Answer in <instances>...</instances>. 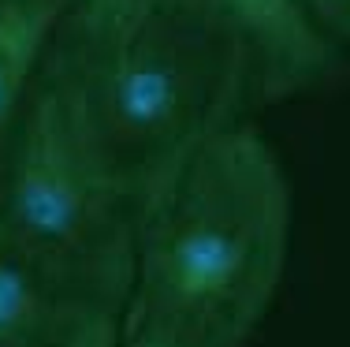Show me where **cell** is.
I'll return each mask as SVG.
<instances>
[{
    "mask_svg": "<svg viewBox=\"0 0 350 347\" xmlns=\"http://www.w3.org/2000/svg\"><path fill=\"white\" fill-rule=\"evenodd\" d=\"M291 187L250 123L220 131L135 205L123 347H246L280 292Z\"/></svg>",
    "mask_w": 350,
    "mask_h": 347,
    "instance_id": "obj_2",
    "label": "cell"
},
{
    "mask_svg": "<svg viewBox=\"0 0 350 347\" xmlns=\"http://www.w3.org/2000/svg\"><path fill=\"white\" fill-rule=\"evenodd\" d=\"M45 68L105 176L135 202L250 105L280 101L254 41L179 0H79Z\"/></svg>",
    "mask_w": 350,
    "mask_h": 347,
    "instance_id": "obj_1",
    "label": "cell"
},
{
    "mask_svg": "<svg viewBox=\"0 0 350 347\" xmlns=\"http://www.w3.org/2000/svg\"><path fill=\"white\" fill-rule=\"evenodd\" d=\"M224 15L254 41L276 97H291L321 79L336 49L310 27L298 0H179Z\"/></svg>",
    "mask_w": 350,
    "mask_h": 347,
    "instance_id": "obj_5",
    "label": "cell"
},
{
    "mask_svg": "<svg viewBox=\"0 0 350 347\" xmlns=\"http://www.w3.org/2000/svg\"><path fill=\"white\" fill-rule=\"evenodd\" d=\"M135 198L90 153L45 60L0 150V231L71 292L123 318Z\"/></svg>",
    "mask_w": 350,
    "mask_h": 347,
    "instance_id": "obj_3",
    "label": "cell"
},
{
    "mask_svg": "<svg viewBox=\"0 0 350 347\" xmlns=\"http://www.w3.org/2000/svg\"><path fill=\"white\" fill-rule=\"evenodd\" d=\"M49 41H53V30L0 19V150H4L15 120L34 90Z\"/></svg>",
    "mask_w": 350,
    "mask_h": 347,
    "instance_id": "obj_6",
    "label": "cell"
},
{
    "mask_svg": "<svg viewBox=\"0 0 350 347\" xmlns=\"http://www.w3.org/2000/svg\"><path fill=\"white\" fill-rule=\"evenodd\" d=\"M0 347H123L120 318L71 292L0 231Z\"/></svg>",
    "mask_w": 350,
    "mask_h": 347,
    "instance_id": "obj_4",
    "label": "cell"
},
{
    "mask_svg": "<svg viewBox=\"0 0 350 347\" xmlns=\"http://www.w3.org/2000/svg\"><path fill=\"white\" fill-rule=\"evenodd\" d=\"M298 8L332 49L350 45V0H298Z\"/></svg>",
    "mask_w": 350,
    "mask_h": 347,
    "instance_id": "obj_7",
    "label": "cell"
},
{
    "mask_svg": "<svg viewBox=\"0 0 350 347\" xmlns=\"http://www.w3.org/2000/svg\"><path fill=\"white\" fill-rule=\"evenodd\" d=\"M79 0H0V19H15V23H30V27L53 30L71 15V8Z\"/></svg>",
    "mask_w": 350,
    "mask_h": 347,
    "instance_id": "obj_8",
    "label": "cell"
}]
</instances>
